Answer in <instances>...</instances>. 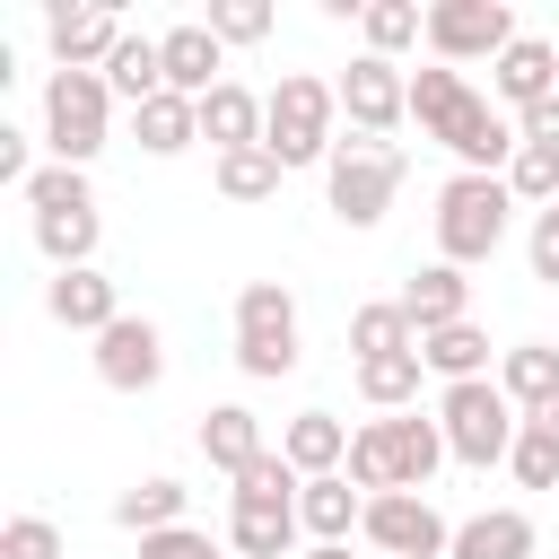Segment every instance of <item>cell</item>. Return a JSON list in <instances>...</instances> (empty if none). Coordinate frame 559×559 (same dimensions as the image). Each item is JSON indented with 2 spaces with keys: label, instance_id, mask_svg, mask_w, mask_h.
I'll list each match as a JSON object with an SVG mask.
<instances>
[{
  "label": "cell",
  "instance_id": "cell-1",
  "mask_svg": "<svg viewBox=\"0 0 559 559\" xmlns=\"http://www.w3.org/2000/svg\"><path fill=\"white\" fill-rule=\"evenodd\" d=\"M271 122H262V148L280 157V166H332V148H341V87L332 79H314V70H288L271 96Z\"/></svg>",
  "mask_w": 559,
  "mask_h": 559
},
{
  "label": "cell",
  "instance_id": "cell-2",
  "mask_svg": "<svg viewBox=\"0 0 559 559\" xmlns=\"http://www.w3.org/2000/svg\"><path fill=\"white\" fill-rule=\"evenodd\" d=\"M507 218H515L507 175H454V183L437 192V262H454V271L489 262V253L507 245Z\"/></svg>",
  "mask_w": 559,
  "mask_h": 559
},
{
  "label": "cell",
  "instance_id": "cell-3",
  "mask_svg": "<svg viewBox=\"0 0 559 559\" xmlns=\"http://www.w3.org/2000/svg\"><path fill=\"white\" fill-rule=\"evenodd\" d=\"M437 428H445V454H454V463H472V472L507 463V454H515V437H524V419H515V402L498 393V376L445 384V393H437Z\"/></svg>",
  "mask_w": 559,
  "mask_h": 559
},
{
  "label": "cell",
  "instance_id": "cell-4",
  "mask_svg": "<svg viewBox=\"0 0 559 559\" xmlns=\"http://www.w3.org/2000/svg\"><path fill=\"white\" fill-rule=\"evenodd\" d=\"M402 175H411V157H402L393 140H341L332 166H323V201H332L341 227H376V218L393 210Z\"/></svg>",
  "mask_w": 559,
  "mask_h": 559
},
{
  "label": "cell",
  "instance_id": "cell-5",
  "mask_svg": "<svg viewBox=\"0 0 559 559\" xmlns=\"http://www.w3.org/2000/svg\"><path fill=\"white\" fill-rule=\"evenodd\" d=\"M105 122H114L105 70H52L44 79V148H52V166H87L105 148Z\"/></svg>",
  "mask_w": 559,
  "mask_h": 559
},
{
  "label": "cell",
  "instance_id": "cell-6",
  "mask_svg": "<svg viewBox=\"0 0 559 559\" xmlns=\"http://www.w3.org/2000/svg\"><path fill=\"white\" fill-rule=\"evenodd\" d=\"M236 367H245L253 384H280V376L297 367V297H288L280 280H253V288L236 297Z\"/></svg>",
  "mask_w": 559,
  "mask_h": 559
},
{
  "label": "cell",
  "instance_id": "cell-7",
  "mask_svg": "<svg viewBox=\"0 0 559 559\" xmlns=\"http://www.w3.org/2000/svg\"><path fill=\"white\" fill-rule=\"evenodd\" d=\"M515 44V9L507 0H437L428 9V52L454 70V61H498Z\"/></svg>",
  "mask_w": 559,
  "mask_h": 559
},
{
  "label": "cell",
  "instance_id": "cell-8",
  "mask_svg": "<svg viewBox=\"0 0 559 559\" xmlns=\"http://www.w3.org/2000/svg\"><path fill=\"white\" fill-rule=\"evenodd\" d=\"M384 559H445L454 550V524L419 498V489H384V498H367V524H358Z\"/></svg>",
  "mask_w": 559,
  "mask_h": 559
},
{
  "label": "cell",
  "instance_id": "cell-9",
  "mask_svg": "<svg viewBox=\"0 0 559 559\" xmlns=\"http://www.w3.org/2000/svg\"><path fill=\"white\" fill-rule=\"evenodd\" d=\"M332 87H341V114H349V131H358V140H384V131L411 114V79H402V61L358 52V61H349Z\"/></svg>",
  "mask_w": 559,
  "mask_h": 559
},
{
  "label": "cell",
  "instance_id": "cell-10",
  "mask_svg": "<svg viewBox=\"0 0 559 559\" xmlns=\"http://www.w3.org/2000/svg\"><path fill=\"white\" fill-rule=\"evenodd\" d=\"M96 376H105L114 393H148V384L166 376V332H157L148 314H122L114 332H96Z\"/></svg>",
  "mask_w": 559,
  "mask_h": 559
},
{
  "label": "cell",
  "instance_id": "cell-11",
  "mask_svg": "<svg viewBox=\"0 0 559 559\" xmlns=\"http://www.w3.org/2000/svg\"><path fill=\"white\" fill-rule=\"evenodd\" d=\"M122 35H131V26H122L114 9H52V17H44V44H52L61 70H105Z\"/></svg>",
  "mask_w": 559,
  "mask_h": 559
},
{
  "label": "cell",
  "instance_id": "cell-12",
  "mask_svg": "<svg viewBox=\"0 0 559 559\" xmlns=\"http://www.w3.org/2000/svg\"><path fill=\"white\" fill-rule=\"evenodd\" d=\"M44 306H52V323H61V332H87V341L122 323V297H114V280H105L96 262H87V271H52Z\"/></svg>",
  "mask_w": 559,
  "mask_h": 559
},
{
  "label": "cell",
  "instance_id": "cell-13",
  "mask_svg": "<svg viewBox=\"0 0 559 559\" xmlns=\"http://www.w3.org/2000/svg\"><path fill=\"white\" fill-rule=\"evenodd\" d=\"M157 44H166V87H175V96H192V105H201L210 87H227V79H218L227 44L210 35V17H192V26H166Z\"/></svg>",
  "mask_w": 559,
  "mask_h": 559
},
{
  "label": "cell",
  "instance_id": "cell-14",
  "mask_svg": "<svg viewBox=\"0 0 559 559\" xmlns=\"http://www.w3.org/2000/svg\"><path fill=\"white\" fill-rule=\"evenodd\" d=\"M262 122H271V105L253 96V87H210L201 96V140L218 148V157H236V148H262Z\"/></svg>",
  "mask_w": 559,
  "mask_h": 559
},
{
  "label": "cell",
  "instance_id": "cell-15",
  "mask_svg": "<svg viewBox=\"0 0 559 559\" xmlns=\"http://www.w3.org/2000/svg\"><path fill=\"white\" fill-rule=\"evenodd\" d=\"M297 524H306L314 542H349V533L367 524V489H358L349 472H323V480L297 489Z\"/></svg>",
  "mask_w": 559,
  "mask_h": 559
},
{
  "label": "cell",
  "instance_id": "cell-16",
  "mask_svg": "<svg viewBox=\"0 0 559 559\" xmlns=\"http://www.w3.org/2000/svg\"><path fill=\"white\" fill-rule=\"evenodd\" d=\"M489 87L524 114V105H542V96H559V52L542 44V35H515L498 61H489Z\"/></svg>",
  "mask_w": 559,
  "mask_h": 559
},
{
  "label": "cell",
  "instance_id": "cell-17",
  "mask_svg": "<svg viewBox=\"0 0 559 559\" xmlns=\"http://www.w3.org/2000/svg\"><path fill=\"white\" fill-rule=\"evenodd\" d=\"M498 393L533 419V411H550L559 402V341H515V349H498Z\"/></svg>",
  "mask_w": 559,
  "mask_h": 559
},
{
  "label": "cell",
  "instance_id": "cell-18",
  "mask_svg": "<svg viewBox=\"0 0 559 559\" xmlns=\"http://www.w3.org/2000/svg\"><path fill=\"white\" fill-rule=\"evenodd\" d=\"M402 314H411L419 332L472 323V280H463L454 262H428V271H411V288H402Z\"/></svg>",
  "mask_w": 559,
  "mask_h": 559
},
{
  "label": "cell",
  "instance_id": "cell-19",
  "mask_svg": "<svg viewBox=\"0 0 559 559\" xmlns=\"http://www.w3.org/2000/svg\"><path fill=\"white\" fill-rule=\"evenodd\" d=\"M445 559H542V542H533V515L524 507H489V515L454 524V550Z\"/></svg>",
  "mask_w": 559,
  "mask_h": 559
},
{
  "label": "cell",
  "instance_id": "cell-20",
  "mask_svg": "<svg viewBox=\"0 0 559 559\" xmlns=\"http://www.w3.org/2000/svg\"><path fill=\"white\" fill-rule=\"evenodd\" d=\"M280 454H288L306 480H323V472H349V428H341L332 411H297V419L280 428Z\"/></svg>",
  "mask_w": 559,
  "mask_h": 559
},
{
  "label": "cell",
  "instance_id": "cell-21",
  "mask_svg": "<svg viewBox=\"0 0 559 559\" xmlns=\"http://www.w3.org/2000/svg\"><path fill=\"white\" fill-rule=\"evenodd\" d=\"M201 454H210V472H227V480H236V472H245V463H262L271 445H262V419H253L245 402H218V411L201 419Z\"/></svg>",
  "mask_w": 559,
  "mask_h": 559
},
{
  "label": "cell",
  "instance_id": "cell-22",
  "mask_svg": "<svg viewBox=\"0 0 559 559\" xmlns=\"http://www.w3.org/2000/svg\"><path fill=\"white\" fill-rule=\"evenodd\" d=\"M105 87H114L131 114H140L148 96H166V44H157V35H122L114 61H105Z\"/></svg>",
  "mask_w": 559,
  "mask_h": 559
},
{
  "label": "cell",
  "instance_id": "cell-23",
  "mask_svg": "<svg viewBox=\"0 0 559 559\" xmlns=\"http://www.w3.org/2000/svg\"><path fill=\"white\" fill-rule=\"evenodd\" d=\"M384 437H393V480H402V489H428V480H437V463H445V428H437V419H419V411H393V419H384Z\"/></svg>",
  "mask_w": 559,
  "mask_h": 559
},
{
  "label": "cell",
  "instance_id": "cell-24",
  "mask_svg": "<svg viewBox=\"0 0 559 559\" xmlns=\"http://www.w3.org/2000/svg\"><path fill=\"white\" fill-rule=\"evenodd\" d=\"M131 131H140V148H148V157H183V148L201 140V105L166 87V96H148V105L131 114Z\"/></svg>",
  "mask_w": 559,
  "mask_h": 559
},
{
  "label": "cell",
  "instance_id": "cell-25",
  "mask_svg": "<svg viewBox=\"0 0 559 559\" xmlns=\"http://www.w3.org/2000/svg\"><path fill=\"white\" fill-rule=\"evenodd\" d=\"M183 507H192V489L157 472V480H140V489H122V498H114V524L148 542V533H175V524H183Z\"/></svg>",
  "mask_w": 559,
  "mask_h": 559
},
{
  "label": "cell",
  "instance_id": "cell-26",
  "mask_svg": "<svg viewBox=\"0 0 559 559\" xmlns=\"http://www.w3.org/2000/svg\"><path fill=\"white\" fill-rule=\"evenodd\" d=\"M419 367H437L445 384H472V376H489V332H480V323L419 332Z\"/></svg>",
  "mask_w": 559,
  "mask_h": 559
},
{
  "label": "cell",
  "instance_id": "cell-27",
  "mask_svg": "<svg viewBox=\"0 0 559 559\" xmlns=\"http://www.w3.org/2000/svg\"><path fill=\"white\" fill-rule=\"evenodd\" d=\"M306 524H297V507H236L227 515V542H236V559H288V542H297Z\"/></svg>",
  "mask_w": 559,
  "mask_h": 559
},
{
  "label": "cell",
  "instance_id": "cell-28",
  "mask_svg": "<svg viewBox=\"0 0 559 559\" xmlns=\"http://www.w3.org/2000/svg\"><path fill=\"white\" fill-rule=\"evenodd\" d=\"M419 376H428V367H419V349H393V358H358V393H367L384 419L419 402Z\"/></svg>",
  "mask_w": 559,
  "mask_h": 559
},
{
  "label": "cell",
  "instance_id": "cell-29",
  "mask_svg": "<svg viewBox=\"0 0 559 559\" xmlns=\"http://www.w3.org/2000/svg\"><path fill=\"white\" fill-rule=\"evenodd\" d=\"M358 35H367L376 61H393V52H411V44L428 35V9H411V0H367V9H358Z\"/></svg>",
  "mask_w": 559,
  "mask_h": 559
},
{
  "label": "cell",
  "instance_id": "cell-30",
  "mask_svg": "<svg viewBox=\"0 0 559 559\" xmlns=\"http://www.w3.org/2000/svg\"><path fill=\"white\" fill-rule=\"evenodd\" d=\"M35 245H44L52 271H87V253H96V210H44V218H35Z\"/></svg>",
  "mask_w": 559,
  "mask_h": 559
},
{
  "label": "cell",
  "instance_id": "cell-31",
  "mask_svg": "<svg viewBox=\"0 0 559 559\" xmlns=\"http://www.w3.org/2000/svg\"><path fill=\"white\" fill-rule=\"evenodd\" d=\"M349 349H358V358H393V349H419V323L402 314V297H384V306H358V314H349Z\"/></svg>",
  "mask_w": 559,
  "mask_h": 559
},
{
  "label": "cell",
  "instance_id": "cell-32",
  "mask_svg": "<svg viewBox=\"0 0 559 559\" xmlns=\"http://www.w3.org/2000/svg\"><path fill=\"white\" fill-rule=\"evenodd\" d=\"M297 489H306V472H297L280 445H271L262 463H245V472H236V507H297Z\"/></svg>",
  "mask_w": 559,
  "mask_h": 559
},
{
  "label": "cell",
  "instance_id": "cell-33",
  "mask_svg": "<svg viewBox=\"0 0 559 559\" xmlns=\"http://www.w3.org/2000/svg\"><path fill=\"white\" fill-rule=\"evenodd\" d=\"M280 175H288V166H280L271 148H236V157H218V192H227V201H271Z\"/></svg>",
  "mask_w": 559,
  "mask_h": 559
},
{
  "label": "cell",
  "instance_id": "cell-34",
  "mask_svg": "<svg viewBox=\"0 0 559 559\" xmlns=\"http://www.w3.org/2000/svg\"><path fill=\"white\" fill-rule=\"evenodd\" d=\"M349 480H358L367 498H384V489H402V480H393V437H384V419H367V428L349 437Z\"/></svg>",
  "mask_w": 559,
  "mask_h": 559
},
{
  "label": "cell",
  "instance_id": "cell-35",
  "mask_svg": "<svg viewBox=\"0 0 559 559\" xmlns=\"http://www.w3.org/2000/svg\"><path fill=\"white\" fill-rule=\"evenodd\" d=\"M26 210L44 218V210H96V192H87V166H35V183H26Z\"/></svg>",
  "mask_w": 559,
  "mask_h": 559
},
{
  "label": "cell",
  "instance_id": "cell-36",
  "mask_svg": "<svg viewBox=\"0 0 559 559\" xmlns=\"http://www.w3.org/2000/svg\"><path fill=\"white\" fill-rule=\"evenodd\" d=\"M507 192H515V201H533V210H559V148H515Z\"/></svg>",
  "mask_w": 559,
  "mask_h": 559
},
{
  "label": "cell",
  "instance_id": "cell-37",
  "mask_svg": "<svg viewBox=\"0 0 559 559\" xmlns=\"http://www.w3.org/2000/svg\"><path fill=\"white\" fill-rule=\"evenodd\" d=\"M507 463H515V480H524V489H559V437H550V428H533V419H524V437H515V454H507Z\"/></svg>",
  "mask_w": 559,
  "mask_h": 559
},
{
  "label": "cell",
  "instance_id": "cell-38",
  "mask_svg": "<svg viewBox=\"0 0 559 559\" xmlns=\"http://www.w3.org/2000/svg\"><path fill=\"white\" fill-rule=\"evenodd\" d=\"M0 559H61V524L52 515H9L0 524Z\"/></svg>",
  "mask_w": 559,
  "mask_h": 559
},
{
  "label": "cell",
  "instance_id": "cell-39",
  "mask_svg": "<svg viewBox=\"0 0 559 559\" xmlns=\"http://www.w3.org/2000/svg\"><path fill=\"white\" fill-rule=\"evenodd\" d=\"M210 35L218 44H262L271 35V9L262 0H210Z\"/></svg>",
  "mask_w": 559,
  "mask_h": 559
},
{
  "label": "cell",
  "instance_id": "cell-40",
  "mask_svg": "<svg viewBox=\"0 0 559 559\" xmlns=\"http://www.w3.org/2000/svg\"><path fill=\"white\" fill-rule=\"evenodd\" d=\"M524 262H533V280H550V288H559V210H533V236H524Z\"/></svg>",
  "mask_w": 559,
  "mask_h": 559
},
{
  "label": "cell",
  "instance_id": "cell-41",
  "mask_svg": "<svg viewBox=\"0 0 559 559\" xmlns=\"http://www.w3.org/2000/svg\"><path fill=\"white\" fill-rule=\"evenodd\" d=\"M140 559H218V542H210L201 524H175V533H148Z\"/></svg>",
  "mask_w": 559,
  "mask_h": 559
},
{
  "label": "cell",
  "instance_id": "cell-42",
  "mask_svg": "<svg viewBox=\"0 0 559 559\" xmlns=\"http://www.w3.org/2000/svg\"><path fill=\"white\" fill-rule=\"evenodd\" d=\"M515 140H524V148H559V96L524 105V114H515Z\"/></svg>",
  "mask_w": 559,
  "mask_h": 559
},
{
  "label": "cell",
  "instance_id": "cell-43",
  "mask_svg": "<svg viewBox=\"0 0 559 559\" xmlns=\"http://www.w3.org/2000/svg\"><path fill=\"white\" fill-rule=\"evenodd\" d=\"M306 559H349V542H314V550H306Z\"/></svg>",
  "mask_w": 559,
  "mask_h": 559
},
{
  "label": "cell",
  "instance_id": "cell-44",
  "mask_svg": "<svg viewBox=\"0 0 559 559\" xmlns=\"http://www.w3.org/2000/svg\"><path fill=\"white\" fill-rule=\"evenodd\" d=\"M533 428H550V437H559V402H550V411H533Z\"/></svg>",
  "mask_w": 559,
  "mask_h": 559
}]
</instances>
